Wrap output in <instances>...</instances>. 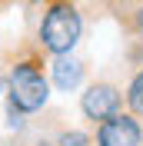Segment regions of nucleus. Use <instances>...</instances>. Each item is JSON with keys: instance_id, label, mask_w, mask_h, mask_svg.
<instances>
[{"instance_id": "1a4fd4ad", "label": "nucleus", "mask_w": 143, "mask_h": 146, "mask_svg": "<svg viewBox=\"0 0 143 146\" xmlns=\"http://www.w3.org/2000/svg\"><path fill=\"white\" fill-rule=\"evenodd\" d=\"M3 113H7V129L10 133H23V129H27V113H20V110H13V106H7V103H3Z\"/></svg>"}, {"instance_id": "0eeeda50", "label": "nucleus", "mask_w": 143, "mask_h": 146, "mask_svg": "<svg viewBox=\"0 0 143 146\" xmlns=\"http://www.w3.org/2000/svg\"><path fill=\"white\" fill-rule=\"evenodd\" d=\"M57 146H93V126L83 129V126H63L60 133L53 136Z\"/></svg>"}, {"instance_id": "7ed1b4c3", "label": "nucleus", "mask_w": 143, "mask_h": 146, "mask_svg": "<svg viewBox=\"0 0 143 146\" xmlns=\"http://www.w3.org/2000/svg\"><path fill=\"white\" fill-rule=\"evenodd\" d=\"M77 110L87 119V126H97L103 119L116 116L120 110H126L123 86H116L113 80H87V86L77 93Z\"/></svg>"}, {"instance_id": "423d86ee", "label": "nucleus", "mask_w": 143, "mask_h": 146, "mask_svg": "<svg viewBox=\"0 0 143 146\" xmlns=\"http://www.w3.org/2000/svg\"><path fill=\"white\" fill-rule=\"evenodd\" d=\"M123 103H126L130 113L143 116V63L136 66V70L130 73V80H126V86H123Z\"/></svg>"}, {"instance_id": "6e6552de", "label": "nucleus", "mask_w": 143, "mask_h": 146, "mask_svg": "<svg viewBox=\"0 0 143 146\" xmlns=\"http://www.w3.org/2000/svg\"><path fill=\"white\" fill-rule=\"evenodd\" d=\"M123 23L136 40H143V0H126L123 3Z\"/></svg>"}, {"instance_id": "9b49d317", "label": "nucleus", "mask_w": 143, "mask_h": 146, "mask_svg": "<svg viewBox=\"0 0 143 146\" xmlns=\"http://www.w3.org/2000/svg\"><path fill=\"white\" fill-rule=\"evenodd\" d=\"M7 3H13V0H0V7H7Z\"/></svg>"}, {"instance_id": "ddd939ff", "label": "nucleus", "mask_w": 143, "mask_h": 146, "mask_svg": "<svg viewBox=\"0 0 143 146\" xmlns=\"http://www.w3.org/2000/svg\"><path fill=\"white\" fill-rule=\"evenodd\" d=\"M107 3H126V0H107Z\"/></svg>"}, {"instance_id": "39448f33", "label": "nucleus", "mask_w": 143, "mask_h": 146, "mask_svg": "<svg viewBox=\"0 0 143 146\" xmlns=\"http://www.w3.org/2000/svg\"><path fill=\"white\" fill-rule=\"evenodd\" d=\"M47 73H50V83L53 90L70 96V93H80L87 86V63H83L77 53H60V56H47Z\"/></svg>"}, {"instance_id": "9d476101", "label": "nucleus", "mask_w": 143, "mask_h": 146, "mask_svg": "<svg viewBox=\"0 0 143 146\" xmlns=\"http://www.w3.org/2000/svg\"><path fill=\"white\" fill-rule=\"evenodd\" d=\"M23 3H27V7H33V10H40V7L47 3V0H23Z\"/></svg>"}, {"instance_id": "f03ea898", "label": "nucleus", "mask_w": 143, "mask_h": 146, "mask_svg": "<svg viewBox=\"0 0 143 146\" xmlns=\"http://www.w3.org/2000/svg\"><path fill=\"white\" fill-rule=\"evenodd\" d=\"M87 33V17L77 0H47L37 13L33 27V46L47 56L77 53Z\"/></svg>"}, {"instance_id": "f8f14e48", "label": "nucleus", "mask_w": 143, "mask_h": 146, "mask_svg": "<svg viewBox=\"0 0 143 146\" xmlns=\"http://www.w3.org/2000/svg\"><path fill=\"white\" fill-rule=\"evenodd\" d=\"M0 93H3V73H0Z\"/></svg>"}, {"instance_id": "20e7f679", "label": "nucleus", "mask_w": 143, "mask_h": 146, "mask_svg": "<svg viewBox=\"0 0 143 146\" xmlns=\"http://www.w3.org/2000/svg\"><path fill=\"white\" fill-rule=\"evenodd\" d=\"M93 146H143V116L120 110L93 126Z\"/></svg>"}, {"instance_id": "f257e3e1", "label": "nucleus", "mask_w": 143, "mask_h": 146, "mask_svg": "<svg viewBox=\"0 0 143 146\" xmlns=\"http://www.w3.org/2000/svg\"><path fill=\"white\" fill-rule=\"evenodd\" d=\"M53 83L47 73V53H40L37 46L17 53L3 70V103L27 116L43 113L53 100Z\"/></svg>"}]
</instances>
